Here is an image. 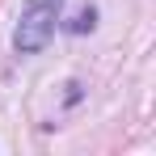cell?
Masks as SVG:
<instances>
[{"label":"cell","instance_id":"6da1fadb","mask_svg":"<svg viewBox=\"0 0 156 156\" xmlns=\"http://www.w3.org/2000/svg\"><path fill=\"white\" fill-rule=\"evenodd\" d=\"M59 9H63V0H26L21 17H17V30H13V47L21 55L42 51L51 42L55 26H59Z\"/></svg>","mask_w":156,"mask_h":156},{"label":"cell","instance_id":"7a4b0ae2","mask_svg":"<svg viewBox=\"0 0 156 156\" xmlns=\"http://www.w3.org/2000/svg\"><path fill=\"white\" fill-rule=\"evenodd\" d=\"M93 26H97V9H93V4L76 9V17H68V21H63V30H68V34H89Z\"/></svg>","mask_w":156,"mask_h":156},{"label":"cell","instance_id":"3957f363","mask_svg":"<svg viewBox=\"0 0 156 156\" xmlns=\"http://www.w3.org/2000/svg\"><path fill=\"white\" fill-rule=\"evenodd\" d=\"M76 101H80V84L72 80V84H68V105H76Z\"/></svg>","mask_w":156,"mask_h":156}]
</instances>
